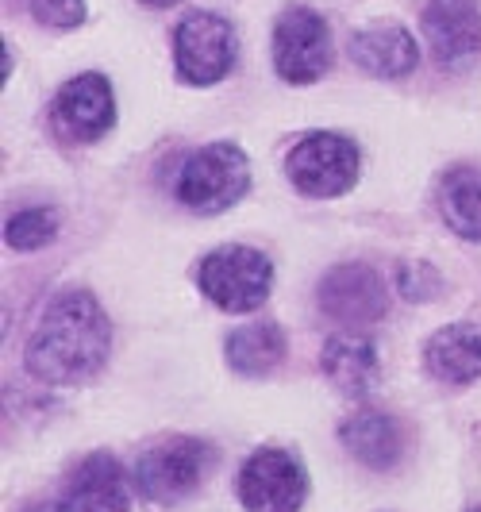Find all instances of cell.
<instances>
[{
  "mask_svg": "<svg viewBox=\"0 0 481 512\" xmlns=\"http://www.w3.org/2000/svg\"><path fill=\"white\" fill-rule=\"evenodd\" d=\"M112 324L101 301L89 289H62L39 312L35 328L24 343V370L43 385L93 382L108 366Z\"/></svg>",
  "mask_w": 481,
  "mask_h": 512,
  "instance_id": "1",
  "label": "cell"
},
{
  "mask_svg": "<svg viewBox=\"0 0 481 512\" xmlns=\"http://www.w3.org/2000/svg\"><path fill=\"white\" fill-rule=\"evenodd\" d=\"M251 189V158L239 143H208L185 154L174 178V197L197 216H220Z\"/></svg>",
  "mask_w": 481,
  "mask_h": 512,
  "instance_id": "2",
  "label": "cell"
},
{
  "mask_svg": "<svg viewBox=\"0 0 481 512\" xmlns=\"http://www.w3.org/2000/svg\"><path fill=\"white\" fill-rule=\"evenodd\" d=\"M216 447L197 436H170L147 447L135 462V489L151 505H178L193 497L216 470Z\"/></svg>",
  "mask_w": 481,
  "mask_h": 512,
  "instance_id": "3",
  "label": "cell"
},
{
  "mask_svg": "<svg viewBox=\"0 0 481 512\" xmlns=\"http://www.w3.org/2000/svg\"><path fill=\"white\" fill-rule=\"evenodd\" d=\"M197 289L220 312L247 316L254 308L270 301L274 289V262L262 255L258 247L247 243H224L208 251L197 266Z\"/></svg>",
  "mask_w": 481,
  "mask_h": 512,
  "instance_id": "4",
  "label": "cell"
},
{
  "mask_svg": "<svg viewBox=\"0 0 481 512\" xmlns=\"http://www.w3.org/2000/svg\"><path fill=\"white\" fill-rule=\"evenodd\" d=\"M285 174L301 197L335 201L358 185L362 151H358L355 139H347L339 131H312L285 154Z\"/></svg>",
  "mask_w": 481,
  "mask_h": 512,
  "instance_id": "5",
  "label": "cell"
},
{
  "mask_svg": "<svg viewBox=\"0 0 481 512\" xmlns=\"http://www.w3.org/2000/svg\"><path fill=\"white\" fill-rule=\"evenodd\" d=\"M239 39L228 16L220 12H189L174 27V70L181 85L208 89L235 70Z\"/></svg>",
  "mask_w": 481,
  "mask_h": 512,
  "instance_id": "6",
  "label": "cell"
},
{
  "mask_svg": "<svg viewBox=\"0 0 481 512\" xmlns=\"http://www.w3.org/2000/svg\"><path fill=\"white\" fill-rule=\"evenodd\" d=\"M331 27L324 12L308 4L281 8L274 24V70L285 85H316L331 70Z\"/></svg>",
  "mask_w": 481,
  "mask_h": 512,
  "instance_id": "7",
  "label": "cell"
},
{
  "mask_svg": "<svg viewBox=\"0 0 481 512\" xmlns=\"http://www.w3.org/2000/svg\"><path fill=\"white\" fill-rule=\"evenodd\" d=\"M239 505L247 512H301L308 497V470L297 451L258 447L239 466Z\"/></svg>",
  "mask_w": 481,
  "mask_h": 512,
  "instance_id": "8",
  "label": "cell"
},
{
  "mask_svg": "<svg viewBox=\"0 0 481 512\" xmlns=\"http://www.w3.org/2000/svg\"><path fill=\"white\" fill-rule=\"evenodd\" d=\"M316 305L328 320L343 328H366V324L385 320L389 285L366 262H339L316 285Z\"/></svg>",
  "mask_w": 481,
  "mask_h": 512,
  "instance_id": "9",
  "label": "cell"
},
{
  "mask_svg": "<svg viewBox=\"0 0 481 512\" xmlns=\"http://www.w3.org/2000/svg\"><path fill=\"white\" fill-rule=\"evenodd\" d=\"M51 128L62 143H97L116 128V93L97 70L70 77L51 101Z\"/></svg>",
  "mask_w": 481,
  "mask_h": 512,
  "instance_id": "10",
  "label": "cell"
},
{
  "mask_svg": "<svg viewBox=\"0 0 481 512\" xmlns=\"http://www.w3.org/2000/svg\"><path fill=\"white\" fill-rule=\"evenodd\" d=\"M420 27L439 66H470L481 58L478 0H428L420 12Z\"/></svg>",
  "mask_w": 481,
  "mask_h": 512,
  "instance_id": "11",
  "label": "cell"
},
{
  "mask_svg": "<svg viewBox=\"0 0 481 512\" xmlns=\"http://www.w3.org/2000/svg\"><path fill=\"white\" fill-rule=\"evenodd\" d=\"M339 443L366 470H393L408 451V428L385 409H358L339 424Z\"/></svg>",
  "mask_w": 481,
  "mask_h": 512,
  "instance_id": "12",
  "label": "cell"
},
{
  "mask_svg": "<svg viewBox=\"0 0 481 512\" xmlns=\"http://www.w3.org/2000/svg\"><path fill=\"white\" fill-rule=\"evenodd\" d=\"M351 62L370 77H408L420 66V43L401 24H370L351 35Z\"/></svg>",
  "mask_w": 481,
  "mask_h": 512,
  "instance_id": "13",
  "label": "cell"
},
{
  "mask_svg": "<svg viewBox=\"0 0 481 512\" xmlns=\"http://www.w3.org/2000/svg\"><path fill=\"white\" fill-rule=\"evenodd\" d=\"M66 497L77 512H127L131 509V486H127V470L116 455L93 451L74 466Z\"/></svg>",
  "mask_w": 481,
  "mask_h": 512,
  "instance_id": "14",
  "label": "cell"
},
{
  "mask_svg": "<svg viewBox=\"0 0 481 512\" xmlns=\"http://www.w3.org/2000/svg\"><path fill=\"white\" fill-rule=\"evenodd\" d=\"M320 370L328 374V382L347 393V397H366L381 374V359L374 339L358 332H335L320 351Z\"/></svg>",
  "mask_w": 481,
  "mask_h": 512,
  "instance_id": "15",
  "label": "cell"
},
{
  "mask_svg": "<svg viewBox=\"0 0 481 512\" xmlns=\"http://www.w3.org/2000/svg\"><path fill=\"white\" fill-rule=\"evenodd\" d=\"M424 366L435 382L470 385L481 378V324H447L424 343Z\"/></svg>",
  "mask_w": 481,
  "mask_h": 512,
  "instance_id": "16",
  "label": "cell"
},
{
  "mask_svg": "<svg viewBox=\"0 0 481 512\" xmlns=\"http://www.w3.org/2000/svg\"><path fill=\"white\" fill-rule=\"evenodd\" d=\"M435 205H439L443 224L458 239L481 243V166H451L439 178Z\"/></svg>",
  "mask_w": 481,
  "mask_h": 512,
  "instance_id": "17",
  "label": "cell"
},
{
  "mask_svg": "<svg viewBox=\"0 0 481 512\" xmlns=\"http://www.w3.org/2000/svg\"><path fill=\"white\" fill-rule=\"evenodd\" d=\"M224 351H228V366L239 378H266L281 366L289 347H285V332L274 320H251L228 335Z\"/></svg>",
  "mask_w": 481,
  "mask_h": 512,
  "instance_id": "18",
  "label": "cell"
},
{
  "mask_svg": "<svg viewBox=\"0 0 481 512\" xmlns=\"http://www.w3.org/2000/svg\"><path fill=\"white\" fill-rule=\"evenodd\" d=\"M58 228H62V220H58L54 208H24V212L8 216L4 243L12 251H24V255L27 251H43V247H51L54 239H58Z\"/></svg>",
  "mask_w": 481,
  "mask_h": 512,
  "instance_id": "19",
  "label": "cell"
},
{
  "mask_svg": "<svg viewBox=\"0 0 481 512\" xmlns=\"http://www.w3.org/2000/svg\"><path fill=\"white\" fill-rule=\"evenodd\" d=\"M397 289H401V297L405 301H435L439 297V289H443V278H439V270L428 266V262H401L397 266Z\"/></svg>",
  "mask_w": 481,
  "mask_h": 512,
  "instance_id": "20",
  "label": "cell"
},
{
  "mask_svg": "<svg viewBox=\"0 0 481 512\" xmlns=\"http://www.w3.org/2000/svg\"><path fill=\"white\" fill-rule=\"evenodd\" d=\"M27 12L54 31H70V27L85 24V0H27Z\"/></svg>",
  "mask_w": 481,
  "mask_h": 512,
  "instance_id": "21",
  "label": "cell"
},
{
  "mask_svg": "<svg viewBox=\"0 0 481 512\" xmlns=\"http://www.w3.org/2000/svg\"><path fill=\"white\" fill-rule=\"evenodd\" d=\"M24 512H77L70 501H35V505H27Z\"/></svg>",
  "mask_w": 481,
  "mask_h": 512,
  "instance_id": "22",
  "label": "cell"
},
{
  "mask_svg": "<svg viewBox=\"0 0 481 512\" xmlns=\"http://www.w3.org/2000/svg\"><path fill=\"white\" fill-rule=\"evenodd\" d=\"M139 4H147V8H174L178 0H139Z\"/></svg>",
  "mask_w": 481,
  "mask_h": 512,
  "instance_id": "23",
  "label": "cell"
},
{
  "mask_svg": "<svg viewBox=\"0 0 481 512\" xmlns=\"http://www.w3.org/2000/svg\"><path fill=\"white\" fill-rule=\"evenodd\" d=\"M466 512H481V505H470V509H466Z\"/></svg>",
  "mask_w": 481,
  "mask_h": 512,
  "instance_id": "24",
  "label": "cell"
}]
</instances>
